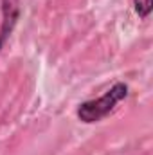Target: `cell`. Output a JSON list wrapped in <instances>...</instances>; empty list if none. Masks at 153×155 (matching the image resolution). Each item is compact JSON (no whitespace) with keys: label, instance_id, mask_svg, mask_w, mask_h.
<instances>
[{"label":"cell","instance_id":"obj_1","mask_svg":"<svg viewBox=\"0 0 153 155\" xmlns=\"http://www.w3.org/2000/svg\"><path fill=\"white\" fill-rule=\"evenodd\" d=\"M128 96H130V87L124 81H117L97 99H88V101L79 103L76 108V116L85 124L99 123L106 119L110 114H114L117 105L124 101Z\"/></svg>","mask_w":153,"mask_h":155},{"label":"cell","instance_id":"obj_2","mask_svg":"<svg viewBox=\"0 0 153 155\" xmlns=\"http://www.w3.org/2000/svg\"><path fill=\"white\" fill-rule=\"evenodd\" d=\"M22 15L20 0H0V51L9 41Z\"/></svg>","mask_w":153,"mask_h":155},{"label":"cell","instance_id":"obj_3","mask_svg":"<svg viewBox=\"0 0 153 155\" xmlns=\"http://www.w3.org/2000/svg\"><path fill=\"white\" fill-rule=\"evenodd\" d=\"M133 11L141 20H146L151 15V0H132Z\"/></svg>","mask_w":153,"mask_h":155}]
</instances>
